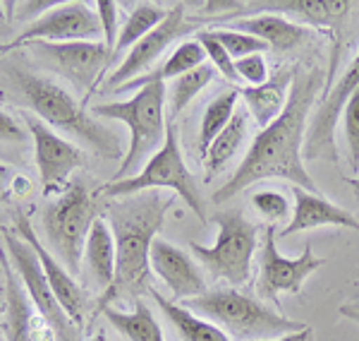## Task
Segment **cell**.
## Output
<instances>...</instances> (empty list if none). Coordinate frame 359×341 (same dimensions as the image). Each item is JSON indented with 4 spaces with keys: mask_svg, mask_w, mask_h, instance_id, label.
Here are the masks:
<instances>
[{
    "mask_svg": "<svg viewBox=\"0 0 359 341\" xmlns=\"http://www.w3.org/2000/svg\"><path fill=\"white\" fill-rule=\"evenodd\" d=\"M318 86H321V72L316 67L304 70L294 67V79L290 86L285 111H283L269 128H264L254 137L252 147L240 161L233 176L213 193V202L223 205L245 193L249 185L266 181V178H283L292 183V188H302L306 193H318V185L309 176L302 147L306 137V118L316 101Z\"/></svg>",
    "mask_w": 359,
    "mask_h": 341,
    "instance_id": "cell-1",
    "label": "cell"
},
{
    "mask_svg": "<svg viewBox=\"0 0 359 341\" xmlns=\"http://www.w3.org/2000/svg\"><path fill=\"white\" fill-rule=\"evenodd\" d=\"M172 200L161 190L120 198V202H108L106 214L111 221L115 238V281L98 300L96 310L111 305L113 300H137L151 291V245L156 233L163 226V219L170 210Z\"/></svg>",
    "mask_w": 359,
    "mask_h": 341,
    "instance_id": "cell-2",
    "label": "cell"
},
{
    "mask_svg": "<svg viewBox=\"0 0 359 341\" xmlns=\"http://www.w3.org/2000/svg\"><path fill=\"white\" fill-rule=\"evenodd\" d=\"M13 79L27 106L48 128H57L65 135H72L74 140H79L103 159H118L123 154V142L118 132L98 123L94 115L86 113L84 101H77L53 79L39 77L22 67H13Z\"/></svg>",
    "mask_w": 359,
    "mask_h": 341,
    "instance_id": "cell-3",
    "label": "cell"
},
{
    "mask_svg": "<svg viewBox=\"0 0 359 341\" xmlns=\"http://www.w3.org/2000/svg\"><path fill=\"white\" fill-rule=\"evenodd\" d=\"M165 82H154L142 86L127 101L91 106V115L106 120H120L130 130V147H127V154L120 161L111 183L137 176L144 169V164L163 147L168 125H170V120H165Z\"/></svg>",
    "mask_w": 359,
    "mask_h": 341,
    "instance_id": "cell-4",
    "label": "cell"
},
{
    "mask_svg": "<svg viewBox=\"0 0 359 341\" xmlns=\"http://www.w3.org/2000/svg\"><path fill=\"white\" fill-rule=\"evenodd\" d=\"M184 308L223 329L230 341H259L304 329V322L290 320L283 313L237 288H208L196 298L184 300Z\"/></svg>",
    "mask_w": 359,
    "mask_h": 341,
    "instance_id": "cell-5",
    "label": "cell"
},
{
    "mask_svg": "<svg viewBox=\"0 0 359 341\" xmlns=\"http://www.w3.org/2000/svg\"><path fill=\"white\" fill-rule=\"evenodd\" d=\"M101 217V205L96 195L82 181L69 183L60 195L43 207L41 226L48 250L60 259L72 276L79 274L84 245L94 221Z\"/></svg>",
    "mask_w": 359,
    "mask_h": 341,
    "instance_id": "cell-6",
    "label": "cell"
},
{
    "mask_svg": "<svg viewBox=\"0 0 359 341\" xmlns=\"http://www.w3.org/2000/svg\"><path fill=\"white\" fill-rule=\"evenodd\" d=\"M163 188L177 193L184 200V205L199 217V221H206V200L194 181V176L189 173L187 164H184L182 149H180L177 142V132L172 123L168 125L163 147L144 164V169L137 176L115 183L108 181L106 185H101L96 190V195L108 200H120V198H130V195L147 193V190H163Z\"/></svg>",
    "mask_w": 359,
    "mask_h": 341,
    "instance_id": "cell-7",
    "label": "cell"
},
{
    "mask_svg": "<svg viewBox=\"0 0 359 341\" xmlns=\"http://www.w3.org/2000/svg\"><path fill=\"white\" fill-rule=\"evenodd\" d=\"M218 226L213 245L189 243V252L213 279H223L230 286H242L252 276V259L257 252V224L249 221L242 210L218 212L211 217Z\"/></svg>",
    "mask_w": 359,
    "mask_h": 341,
    "instance_id": "cell-8",
    "label": "cell"
},
{
    "mask_svg": "<svg viewBox=\"0 0 359 341\" xmlns=\"http://www.w3.org/2000/svg\"><path fill=\"white\" fill-rule=\"evenodd\" d=\"M5 250H8V259L15 267L17 276L22 279L29 300L34 303V308L39 310V315L50 325L55 334V341H79L82 339V329L69 320V315L62 310V305L57 303L53 288H50L48 279H46L41 262H39L36 252L32 250V245L20 238L15 231H3Z\"/></svg>",
    "mask_w": 359,
    "mask_h": 341,
    "instance_id": "cell-9",
    "label": "cell"
},
{
    "mask_svg": "<svg viewBox=\"0 0 359 341\" xmlns=\"http://www.w3.org/2000/svg\"><path fill=\"white\" fill-rule=\"evenodd\" d=\"M326 264L323 257H316L311 245H304L299 257H285L278 250L276 226H266L264 245L259 250V276H257V293L262 300H271L280 305L283 293H299L306 276L314 274Z\"/></svg>",
    "mask_w": 359,
    "mask_h": 341,
    "instance_id": "cell-10",
    "label": "cell"
},
{
    "mask_svg": "<svg viewBox=\"0 0 359 341\" xmlns=\"http://www.w3.org/2000/svg\"><path fill=\"white\" fill-rule=\"evenodd\" d=\"M359 89V51L352 58V63L345 67V72L335 79V84L323 94L321 103L311 115L306 125L304 137V159L309 161H331L338 164V147H335V125H338L340 111L345 108L347 99Z\"/></svg>",
    "mask_w": 359,
    "mask_h": 341,
    "instance_id": "cell-11",
    "label": "cell"
},
{
    "mask_svg": "<svg viewBox=\"0 0 359 341\" xmlns=\"http://www.w3.org/2000/svg\"><path fill=\"white\" fill-rule=\"evenodd\" d=\"M32 51H36L48 65H53L62 77L91 96L96 84L106 77V70L115 60L113 51L103 41H69V44H50L34 41Z\"/></svg>",
    "mask_w": 359,
    "mask_h": 341,
    "instance_id": "cell-12",
    "label": "cell"
},
{
    "mask_svg": "<svg viewBox=\"0 0 359 341\" xmlns=\"http://www.w3.org/2000/svg\"><path fill=\"white\" fill-rule=\"evenodd\" d=\"M355 8V3L350 0H235V10L230 15L221 17L216 25H230L235 20H245V17L254 15H280V17H292V20L306 22L311 27L318 29H331L333 37H338L343 22L350 17V10Z\"/></svg>",
    "mask_w": 359,
    "mask_h": 341,
    "instance_id": "cell-13",
    "label": "cell"
},
{
    "mask_svg": "<svg viewBox=\"0 0 359 341\" xmlns=\"http://www.w3.org/2000/svg\"><path fill=\"white\" fill-rule=\"evenodd\" d=\"M184 10H187L184 3L170 5L165 20L161 22L151 34H147L135 49H130V53L125 56V60L120 63V65L115 67V72L106 79L103 91H115L118 86H123L127 82H132V79L147 75L151 70L154 63L163 56V51H168V46L175 41L177 37L192 32L196 27V20H189Z\"/></svg>",
    "mask_w": 359,
    "mask_h": 341,
    "instance_id": "cell-14",
    "label": "cell"
},
{
    "mask_svg": "<svg viewBox=\"0 0 359 341\" xmlns=\"http://www.w3.org/2000/svg\"><path fill=\"white\" fill-rule=\"evenodd\" d=\"M25 125L29 128L34 142V157H36L39 178L43 185V195H60L69 185V176L84 164V154L77 144L57 135L53 128L39 120L36 115H25Z\"/></svg>",
    "mask_w": 359,
    "mask_h": 341,
    "instance_id": "cell-15",
    "label": "cell"
},
{
    "mask_svg": "<svg viewBox=\"0 0 359 341\" xmlns=\"http://www.w3.org/2000/svg\"><path fill=\"white\" fill-rule=\"evenodd\" d=\"M34 41H50V44L103 41L101 22H98L91 5L79 3V0L57 3L50 13H46L41 20L32 22L15 39L17 46L34 44Z\"/></svg>",
    "mask_w": 359,
    "mask_h": 341,
    "instance_id": "cell-16",
    "label": "cell"
},
{
    "mask_svg": "<svg viewBox=\"0 0 359 341\" xmlns=\"http://www.w3.org/2000/svg\"><path fill=\"white\" fill-rule=\"evenodd\" d=\"M15 233L20 236V238H25L29 245H32V250L36 252L39 262H41V269L46 274V279H48L50 288H53L57 303L62 305V310L69 315V320L74 322L79 329H84L86 325V315H89V296H86V291L82 286H79L77 276H72L67 271L65 264L57 259L53 252L48 250V247L43 245L41 238L36 236V231H34L32 221H29V217L25 212H15Z\"/></svg>",
    "mask_w": 359,
    "mask_h": 341,
    "instance_id": "cell-17",
    "label": "cell"
},
{
    "mask_svg": "<svg viewBox=\"0 0 359 341\" xmlns=\"http://www.w3.org/2000/svg\"><path fill=\"white\" fill-rule=\"evenodd\" d=\"M5 274V310H3V334L5 341H55V334L48 322L39 315L29 300L22 279L5 252H0Z\"/></svg>",
    "mask_w": 359,
    "mask_h": 341,
    "instance_id": "cell-18",
    "label": "cell"
},
{
    "mask_svg": "<svg viewBox=\"0 0 359 341\" xmlns=\"http://www.w3.org/2000/svg\"><path fill=\"white\" fill-rule=\"evenodd\" d=\"M149 262H151V271L170 288L175 300L184 303V300L208 291V281L201 271V264L192 255H187V250L172 245L170 240L156 238Z\"/></svg>",
    "mask_w": 359,
    "mask_h": 341,
    "instance_id": "cell-19",
    "label": "cell"
},
{
    "mask_svg": "<svg viewBox=\"0 0 359 341\" xmlns=\"http://www.w3.org/2000/svg\"><path fill=\"white\" fill-rule=\"evenodd\" d=\"M292 198H294L292 217H290V224L278 233L280 238H290L294 233L321 229V226H343L352 231L359 229L355 214L333 205L331 200L321 198L318 193H306L302 188H292Z\"/></svg>",
    "mask_w": 359,
    "mask_h": 341,
    "instance_id": "cell-20",
    "label": "cell"
},
{
    "mask_svg": "<svg viewBox=\"0 0 359 341\" xmlns=\"http://www.w3.org/2000/svg\"><path fill=\"white\" fill-rule=\"evenodd\" d=\"M294 79V67H280L269 82L262 86H240V96L245 99L252 118L259 123V128H269L271 123L285 111L287 96H290V86Z\"/></svg>",
    "mask_w": 359,
    "mask_h": 341,
    "instance_id": "cell-21",
    "label": "cell"
},
{
    "mask_svg": "<svg viewBox=\"0 0 359 341\" xmlns=\"http://www.w3.org/2000/svg\"><path fill=\"white\" fill-rule=\"evenodd\" d=\"M225 27L262 39L276 53H287V51L299 49L306 41V37H309L306 27L297 25L292 20H285L280 15H254V17H245V20H235Z\"/></svg>",
    "mask_w": 359,
    "mask_h": 341,
    "instance_id": "cell-22",
    "label": "cell"
},
{
    "mask_svg": "<svg viewBox=\"0 0 359 341\" xmlns=\"http://www.w3.org/2000/svg\"><path fill=\"white\" fill-rule=\"evenodd\" d=\"M82 262L86 264V271L94 279V286L101 291V296L113 286L115 281V264H118V252H115V238L108 221L98 217L94 226L89 231V238L84 245Z\"/></svg>",
    "mask_w": 359,
    "mask_h": 341,
    "instance_id": "cell-23",
    "label": "cell"
},
{
    "mask_svg": "<svg viewBox=\"0 0 359 341\" xmlns=\"http://www.w3.org/2000/svg\"><path fill=\"white\" fill-rule=\"evenodd\" d=\"M204 60H206L204 46L196 41V39H187V41H182L175 51H172V56L168 58L163 65H158L156 70H149L147 75H142V77L132 79V82H127L123 86H118L113 94H123V91H130V89L139 91L142 86L154 84V82H165V79L172 82V79L180 77V75L196 70L199 65H204Z\"/></svg>",
    "mask_w": 359,
    "mask_h": 341,
    "instance_id": "cell-24",
    "label": "cell"
},
{
    "mask_svg": "<svg viewBox=\"0 0 359 341\" xmlns=\"http://www.w3.org/2000/svg\"><path fill=\"white\" fill-rule=\"evenodd\" d=\"M149 296L156 300L161 313L170 320V325L175 327L177 337L182 341H230V337L223 329H218L213 322L204 320V317L194 315L192 310H187L184 305L175 303V300H168L165 296H161L154 286L149 291Z\"/></svg>",
    "mask_w": 359,
    "mask_h": 341,
    "instance_id": "cell-25",
    "label": "cell"
},
{
    "mask_svg": "<svg viewBox=\"0 0 359 341\" xmlns=\"http://www.w3.org/2000/svg\"><path fill=\"white\" fill-rule=\"evenodd\" d=\"M101 313L106 315V320L115 327V332L120 334L125 341H165L163 329H161L158 320L154 317L151 308L147 305V300L137 298L135 310L125 313L113 305L101 308Z\"/></svg>",
    "mask_w": 359,
    "mask_h": 341,
    "instance_id": "cell-26",
    "label": "cell"
},
{
    "mask_svg": "<svg viewBox=\"0 0 359 341\" xmlns=\"http://www.w3.org/2000/svg\"><path fill=\"white\" fill-rule=\"evenodd\" d=\"M247 135H249V118L242 108H237L233 120L223 128L221 135L211 142L208 152L204 154V161H206V178H213L216 173H221L225 166L233 161V157L242 149V144L247 142Z\"/></svg>",
    "mask_w": 359,
    "mask_h": 341,
    "instance_id": "cell-27",
    "label": "cell"
},
{
    "mask_svg": "<svg viewBox=\"0 0 359 341\" xmlns=\"http://www.w3.org/2000/svg\"><path fill=\"white\" fill-rule=\"evenodd\" d=\"M165 17H168V10L158 8V5H154V3L135 5V10H132L130 17L125 20V25L120 27V32H118L113 58L118 53H125L127 49H135V46L142 41L147 34H151Z\"/></svg>",
    "mask_w": 359,
    "mask_h": 341,
    "instance_id": "cell-28",
    "label": "cell"
},
{
    "mask_svg": "<svg viewBox=\"0 0 359 341\" xmlns=\"http://www.w3.org/2000/svg\"><path fill=\"white\" fill-rule=\"evenodd\" d=\"M237 99H240V86H230V89L221 91V94L206 106L204 118H201V130H199L201 154L208 152L211 142L216 140L225 125L233 120V115L237 111Z\"/></svg>",
    "mask_w": 359,
    "mask_h": 341,
    "instance_id": "cell-29",
    "label": "cell"
},
{
    "mask_svg": "<svg viewBox=\"0 0 359 341\" xmlns=\"http://www.w3.org/2000/svg\"><path fill=\"white\" fill-rule=\"evenodd\" d=\"M213 77H216V70L204 63V65H199L196 70H189V72H184V75H180V77L172 79L170 86H165L168 89V108H170L168 118H175V115L182 113L184 108L192 103L194 96L213 82Z\"/></svg>",
    "mask_w": 359,
    "mask_h": 341,
    "instance_id": "cell-30",
    "label": "cell"
},
{
    "mask_svg": "<svg viewBox=\"0 0 359 341\" xmlns=\"http://www.w3.org/2000/svg\"><path fill=\"white\" fill-rule=\"evenodd\" d=\"M208 34L228 51V56L233 58V60H240V58L269 51V46H266L262 39L252 37V34H245V32H237V29L218 27V29H208Z\"/></svg>",
    "mask_w": 359,
    "mask_h": 341,
    "instance_id": "cell-31",
    "label": "cell"
},
{
    "mask_svg": "<svg viewBox=\"0 0 359 341\" xmlns=\"http://www.w3.org/2000/svg\"><path fill=\"white\" fill-rule=\"evenodd\" d=\"M252 207L257 210L259 217H264L266 221H269V226H276V224L285 221L292 212L285 195L276 193V190H259V193H254Z\"/></svg>",
    "mask_w": 359,
    "mask_h": 341,
    "instance_id": "cell-32",
    "label": "cell"
},
{
    "mask_svg": "<svg viewBox=\"0 0 359 341\" xmlns=\"http://www.w3.org/2000/svg\"><path fill=\"white\" fill-rule=\"evenodd\" d=\"M196 41L204 46V51H206L208 60H211L213 70L221 72L223 77L228 79V82H233V84L240 82V77H237V70H235V60L228 56V51H225L223 46L211 37V34H208V29H201V32H196Z\"/></svg>",
    "mask_w": 359,
    "mask_h": 341,
    "instance_id": "cell-33",
    "label": "cell"
},
{
    "mask_svg": "<svg viewBox=\"0 0 359 341\" xmlns=\"http://www.w3.org/2000/svg\"><path fill=\"white\" fill-rule=\"evenodd\" d=\"M343 125H345V142H347V154H350V166L352 171L359 173V89L345 103Z\"/></svg>",
    "mask_w": 359,
    "mask_h": 341,
    "instance_id": "cell-34",
    "label": "cell"
},
{
    "mask_svg": "<svg viewBox=\"0 0 359 341\" xmlns=\"http://www.w3.org/2000/svg\"><path fill=\"white\" fill-rule=\"evenodd\" d=\"M235 70L245 86H262L264 82H269V65L264 60V53H254L235 60Z\"/></svg>",
    "mask_w": 359,
    "mask_h": 341,
    "instance_id": "cell-35",
    "label": "cell"
},
{
    "mask_svg": "<svg viewBox=\"0 0 359 341\" xmlns=\"http://www.w3.org/2000/svg\"><path fill=\"white\" fill-rule=\"evenodd\" d=\"M94 13L101 22V32H103V44L111 51H115V41H118V3L115 0H98V3L91 5Z\"/></svg>",
    "mask_w": 359,
    "mask_h": 341,
    "instance_id": "cell-36",
    "label": "cell"
},
{
    "mask_svg": "<svg viewBox=\"0 0 359 341\" xmlns=\"http://www.w3.org/2000/svg\"><path fill=\"white\" fill-rule=\"evenodd\" d=\"M57 5V0H25V3H15V10H17V15H15V20H20V22H36V20H41V17L46 13H50Z\"/></svg>",
    "mask_w": 359,
    "mask_h": 341,
    "instance_id": "cell-37",
    "label": "cell"
},
{
    "mask_svg": "<svg viewBox=\"0 0 359 341\" xmlns=\"http://www.w3.org/2000/svg\"><path fill=\"white\" fill-rule=\"evenodd\" d=\"M0 142H10V144L27 142V130L5 111H0Z\"/></svg>",
    "mask_w": 359,
    "mask_h": 341,
    "instance_id": "cell-38",
    "label": "cell"
},
{
    "mask_svg": "<svg viewBox=\"0 0 359 341\" xmlns=\"http://www.w3.org/2000/svg\"><path fill=\"white\" fill-rule=\"evenodd\" d=\"M259 341H314V329L306 325L304 329H299V332L283 334V337H273V339H259Z\"/></svg>",
    "mask_w": 359,
    "mask_h": 341,
    "instance_id": "cell-39",
    "label": "cell"
},
{
    "mask_svg": "<svg viewBox=\"0 0 359 341\" xmlns=\"http://www.w3.org/2000/svg\"><path fill=\"white\" fill-rule=\"evenodd\" d=\"M338 313L343 315V317H347V320H352V322H357V325H359V300H350V303L340 305Z\"/></svg>",
    "mask_w": 359,
    "mask_h": 341,
    "instance_id": "cell-40",
    "label": "cell"
},
{
    "mask_svg": "<svg viewBox=\"0 0 359 341\" xmlns=\"http://www.w3.org/2000/svg\"><path fill=\"white\" fill-rule=\"evenodd\" d=\"M13 171L8 169V166H3L0 164V200L8 195V190H10V183H13Z\"/></svg>",
    "mask_w": 359,
    "mask_h": 341,
    "instance_id": "cell-41",
    "label": "cell"
},
{
    "mask_svg": "<svg viewBox=\"0 0 359 341\" xmlns=\"http://www.w3.org/2000/svg\"><path fill=\"white\" fill-rule=\"evenodd\" d=\"M345 183L352 185V190H355V193L359 195V176L357 178H345Z\"/></svg>",
    "mask_w": 359,
    "mask_h": 341,
    "instance_id": "cell-42",
    "label": "cell"
},
{
    "mask_svg": "<svg viewBox=\"0 0 359 341\" xmlns=\"http://www.w3.org/2000/svg\"><path fill=\"white\" fill-rule=\"evenodd\" d=\"M10 49H17V44H15V41H10V44H0V53H5V51H10Z\"/></svg>",
    "mask_w": 359,
    "mask_h": 341,
    "instance_id": "cell-43",
    "label": "cell"
},
{
    "mask_svg": "<svg viewBox=\"0 0 359 341\" xmlns=\"http://www.w3.org/2000/svg\"><path fill=\"white\" fill-rule=\"evenodd\" d=\"M89 341H108V339H106V334H103V332H96Z\"/></svg>",
    "mask_w": 359,
    "mask_h": 341,
    "instance_id": "cell-44",
    "label": "cell"
},
{
    "mask_svg": "<svg viewBox=\"0 0 359 341\" xmlns=\"http://www.w3.org/2000/svg\"><path fill=\"white\" fill-rule=\"evenodd\" d=\"M0 308H5V298L0 300ZM0 341H5V334H3V320H0Z\"/></svg>",
    "mask_w": 359,
    "mask_h": 341,
    "instance_id": "cell-45",
    "label": "cell"
}]
</instances>
